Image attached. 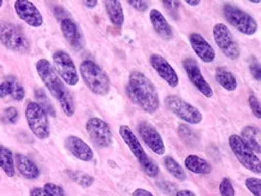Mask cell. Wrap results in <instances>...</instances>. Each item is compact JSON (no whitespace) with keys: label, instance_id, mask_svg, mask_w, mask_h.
<instances>
[{"label":"cell","instance_id":"1","mask_svg":"<svg viewBox=\"0 0 261 196\" xmlns=\"http://www.w3.org/2000/svg\"><path fill=\"white\" fill-rule=\"evenodd\" d=\"M36 71H38L41 81L45 83L46 88L59 101L63 112L68 117L73 116V114H75V102H73L72 96L68 89L65 88L62 78L57 74L51 63L47 59H40L36 63Z\"/></svg>","mask_w":261,"mask_h":196},{"label":"cell","instance_id":"2","mask_svg":"<svg viewBox=\"0 0 261 196\" xmlns=\"http://www.w3.org/2000/svg\"><path fill=\"white\" fill-rule=\"evenodd\" d=\"M128 95L147 114H155L159 108V96L149 78L142 72L133 71L129 75Z\"/></svg>","mask_w":261,"mask_h":196},{"label":"cell","instance_id":"3","mask_svg":"<svg viewBox=\"0 0 261 196\" xmlns=\"http://www.w3.org/2000/svg\"><path fill=\"white\" fill-rule=\"evenodd\" d=\"M82 79L94 94L106 95L110 91V79L105 71L93 61H85L80 65Z\"/></svg>","mask_w":261,"mask_h":196},{"label":"cell","instance_id":"4","mask_svg":"<svg viewBox=\"0 0 261 196\" xmlns=\"http://www.w3.org/2000/svg\"><path fill=\"white\" fill-rule=\"evenodd\" d=\"M119 134L122 136V138L124 139L125 144L128 145V147L130 148L133 154L135 155L137 160L141 164L143 171L148 176H150V177H156L159 174L158 165L146 154L145 149L142 148L141 144H140V141L137 139L135 134L130 130V128L126 127V125H122L119 128Z\"/></svg>","mask_w":261,"mask_h":196},{"label":"cell","instance_id":"5","mask_svg":"<svg viewBox=\"0 0 261 196\" xmlns=\"http://www.w3.org/2000/svg\"><path fill=\"white\" fill-rule=\"evenodd\" d=\"M25 118L28 127L39 139H46L49 137V122L47 114L38 102H28L25 108Z\"/></svg>","mask_w":261,"mask_h":196},{"label":"cell","instance_id":"6","mask_svg":"<svg viewBox=\"0 0 261 196\" xmlns=\"http://www.w3.org/2000/svg\"><path fill=\"white\" fill-rule=\"evenodd\" d=\"M0 41L6 48L13 52L27 53L30 48L28 39L23 32L10 23L0 24Z\"/></svg>","mask_w":261,"mask_h":196},{"label":"cell","instance_id":"7","mask_svg":"<svg viewBox=\"0 0 261 196\" xmlns=\"http://www.w3.org/2000/svg\"><path fill=\"white\" fill-rule=\"evenodd\" d=\"M224 16H225L226 21L242 34L253 35L257 31V23L255 19L231 4L224 5Z\"/></svg>","mask_w":261,"mask_h":196},{"label":"cell","instance_id":"8","mask_svg":"<svg viewBox=\"0 0 261 196\" xmlns=\"http://www.w3.org/2000/svg\"><path fill=\"white\" fill-rule=\"evenodd\" d=\"M229 145L231 147L233 154L236 155L237 160L241 162V165L248 169L249 171L255 172L259 175L261 172V162L259 157H256L249 147L241 139L240 136L231 135L229 138Z\"/></svg>","mask_w":261,"mask_h":196},{"label":"cell","instance_id":"9","mask_svg":"<svg viewBox=\"0 0 261 196\" xmlns=\"http://www.w3.org/2000/svg\"><path fill=\"white\" fill-rule=\"evenodd\" d=\"M166 107L176 115L177 117L187 122L188 124H199L202 121V115L196 107L184 101L176 95H170L165 99Z\"/></svg>","mask_w":261,"mask_h":196},{"label":"cell","instance_id":"10","mask_svg":"<svg viewBox=\"0 0 261 196\" xmlns=\"http://www.w3.org/2000/svg\"><path fill=\"white\" fill-rule=\"evenodd\" d=\"M53 65L60 78L69 86L79 83V72L75 63L65 51H56L53 53Z\"/></svg>","mask_w":261,"mask_h":196},{"label":"cell","instance_id":"11","mask_svg":"<svg viewBox=\"0 0 261 196\" xmlns=\"http://www.w3.org/2000/svg\"><path fill=\"white\" fill-rule=\"evenodd\" d=\"M213 38L224 54L230 59H237L240 57V47L233 39L231 32L223 23H218L213 26Z\"/></svg>","mask_w":261,"mask_h":196},{"label":"cell","instance_id":"12","mask_svg":"<svg viewBox=\"0 0 261 196\" xmlns=\"http://www.w3.org/2000/svg\"><path fill=\"white\" fill-rule=\"evenodd\" d=\"M86 130L92 141L100 148L109 147L112 144V132L109 124L100 118H90L86 124Z\"/></svg>","mask_w":261,"mask_h":196},{"label":"cell","instance_id":"13","mask_svg":"<svg viewBox=\"0 0 261 196\" xmlns=\"http://www.w3.org/2000/svg\"><path fill=\"white\" fill-rule=\"evenodd\" d=\"M183 68L186 70L190 82L199 89V92L205 95L206 98H211V96L213 95V91L212 88H211V86L208 85V82H207L205 77L202 76L197 63L194 61L193 58H187L184 59L183 62Z\"/></svg>","mask_w":261,"mask_h":196},{"label":"cell","instance_id":"14","mask_svg":"<svg viewBox=\"0 0 261 196\" xmlns=\"http://www.w3.org/2000/svg\"><path fill=\"white\" fill-rule=\"evenodd\" d=\"M137 129H139L140 136H141V138L145 141V144L148 146V147L152 149L155 154L163 155L164 153H165V145H164L162 136L159 135L158 130H156L150 123L148 122L140 123Z\"/></svg>","mask_w":261,"mask_h":196},{"label":"cell","instance_id":"15","mask_svg":"<svg viewBox=\"0 0 261 196\" xmlns=\"http://www.w3.org/2000/svg\"><path fill=\"white\" fill-rule=\"evenodd\" d=\"M15 10L17 12L18 17L22 21H24L28 25L34 26V28L42 25V15L33 3L27 2V0H17L15 3Z\"/></svg>","mask_w":261,"mask_h":196},{"label":"cell","instance_id":"16","mask_svg":"<svg viewBox=\"0 0 261 196\" xmlns=\"http://www.w3.org/2000/svg\"><path fill=\"white\" fill-rule=\"evenodd\" d=\"M149 62H150V65L153 66V69L158 72L160 77H162L165 82L169 83L170 87L175 88L178 86L179 83L178 75H177L175 69L169 64V62H167L165 58L159 54H152L150 55Z\"/></svg>","mask_w":261,"mask_h":196},{"label":"cell","instance_id":"17","mask_svg":"<svg viewBox=\"0 0 261 196\" xmlns=\"http://www.w3.org/2000/svg\"><path fill=\"white\" fill-rule=\"evenodd\" d=\"M190 45L194 49V52L196 53L197 57L201 59L205 63H212L216 58V52L212 46L208 44V41L203 38L201 34H197V33H192L189 36Z\"/></svg>","mask_w":261,"mask_h":196},{"label":"cell","instance_id":"18","mask_svg":"<svg viewBox=\"0 0 261 196\" xmlns=\"http://www.w3.org/2000/svg\"><path fill=\"white\" fill-rule=\"evenodd\" d=\"M65 144L69 151L80 160L90 161L94 158V153H93L92 148L77 136H69Z\"/></svg>","mask_w":261,"mask_h":196},{"label":"cell","instance_id":"19","mask_svg":"<svg viewBox=\"0 0 261 196\" xmlns=\"http://www.w3.org/2000/svg\"><path fill=\"white\" fill-rule=\"evenodd\" d=\"M60 28H62L63 34H64L65 39L69 41V44L71 45V47L75 49H81L83 47L82 33L80 31L79 25L72 19H63L62 23H60Z\"/></svg>","mask_w":261,"mask_h":196},{"label":"cell","instance_id":"20","mask_svg":"<svg viewBox=\"0 0 261 196\" xmlns=\"http://www.w3.org/2000/svg\"><path fill=\"white\" fill-rule=\"evenodd\" d=\"M149 18L153 24V28L155 29L156 34H158L160 38L166 40V41H169V40H171L173 38L172 28L170 26L169 23H167L166 18L164 17L162 12H159L158 10L155 9L150 10Z\"/></svg>","mask_w":261,"mask_h":196},{"label":"cell","instance_id":"21","mask_svg":"<svg viewBox=\"0 0 261 196\" xmlns=\"http://www.w3.org/2000/svg\"><path fill=\"white\" fill-rule=\"evenodd\" d=\"M11 95L13 100L22 101L25 96V89L16 79H6L0 83V98Z\"/></svg>","mask_w":261,"mask_h":196},{"label":"cell","instance_id":"22","mask_svg":"<svg viewBox=\"0 0 261 196\" xmlns=\"http://www.w3.org/2000/svg\"><path fill=\"white\" fill-rule=\"evenodd\" d=\"M16 166H17L19 174L27 179H36L40 176V171L34 161L30 160L24 154H17L15 158Z\"/></svg>","mask_w":261,"mask_h":196},{"label":"cell","instance_id":"23","mask_svg":"<svg viewBox=\"0 0 261 196\" xmlns=\"http://www.w3.org/2000/svg\"><path fill=\"white\" fill-rule=\"evenodd\" d=\"M241 139L249 147L254 153L261 152L260 145V130L255 127H246L241 132Z\"/></svg>","mask_w":261,"mask_h":196},{"label":"cell","instance_id":"24","mask_svg":"<svg viewBox=\"0 0 261 196\" xmlns=\"http://www.w3.org/2000/svg\"><path fill=\"white\" fill-rule=\"evenodd\" d=\"M105 9L112 24L116 26H122L123 23H124V12H123L120 2L107 0V2H105Z\"/></svg>","mask_w":261,"mask_h":196},{"label":"cell","instance_id":"25","mask_svg":"<svg viewBox=\"0 0 261 196\" xmlns=\"http://www.w3.org/2000/svg\"><path fill=\"white\" fill-rule=\"evenodd\" d=\"M184 165L190 172L197 175H207L211 172V165L205 159L197 157V155H188L184 160Z\"/></svg>","mask_w":261,"mask_h":196},{"label":"cell","instance_id":"26","mask_svg":"<svg viewBox=\"0 0 261 196\" xmlns=\"http://www.w3.org/2000/svg\"><path fill=\"white\" fill-rule=\"evenodd\" d=\"M216 79L227 92H233L237 88V81L233 74L229 69L219 66L216 70Z\"/></svg>","mask_w":261,"mask_h":196},{"label":"cell","instance_id":"27","mask_svg":"<svg viewBox=\"0 0 261 196\" xmlns=\"http://www.w3.org/2000/svg\"><path fill=\"white\" fill-rule=\"evenodd\" d=\"M0 169L9 177L15 176V161H13L12 152L4 146H0Z\"/></svg>","mask_w":261,"mask_h":196},{"label":"cell","instance_id":"28","mask_svg":"<svg viewBox=\"0 0 261 196\" xmlns=\"http://www.w3.org/2000/svg\"><path fill=\"white\" fill-rule=\"evenodd\" d=\"M30 196H65V192L59 185L47 183L43 185V188L32 189Z\"/></svg>","mask_w":261,"mask_h":196},{"label":"cell","instance_id":"29","mask_svg":"<svg viewBox=\"0 0 261 196\" xmlns=\"http://www.w3.org/2000/svg\"><path fill=\"white\" fill-rule=\"evenodd\" d=\"M164 165H165L167 171H169L175 178L179 179V181H184V179H186V172L183 171L180 165L172 157H166L164 159Z\"/></svg>","mask_w":261,"mask_h":196},{"label":"cell","instance_id":"30","mask_svg":"<svg viewBox=\"0 0 261 196\" xmlns=\"http://www.w3.org/2000/svg\"><path fill=\"white\" fill-rule=\"evenodd\" d=\"M178 134L182 137V139H184L189 145H196L197 141H199V137H197V135L194 132L193 129L188 128L184 124L178 127Z\"/></svg>","mask_w":261,"mask_h":196},{"label":"cell","instance_id":"31","mask_svg":"<svg viewBox=\"0 0 261 196\" xmlns=\"http://www.w3.org/2000/svg\"><path fill=\"white\" fill-rule=\"evenodd\" d=\"M71 178L83 188H88L94 183V178L90 175L83 174V172H72Z\"/></svg>","mask_w":261,"mask_h":196},{"label":"cell","instance_id":"32","mask_svg":"<svg viewBox=\"0 0 261 196\" xmlns=\"http://www.w3.org/2000/svg\"><path fill=\"white\" fill-rule=\"evenodd\" d=\"M36 99H38V101L40 102V106L43 108V111L47 114V112H49L52 116H56V112H55V108L52 107L51 102H49V100L47 99V96H46L45 93H43V91H41V89H38L36 91Z\"/></svg>","mask_w":261,"mask_h":196},{"label":"cell","instance_id":"33","mask_svg":"<svg viewBox=\"0 0 261 196\" xmlns=\"http://www.w3.org/2000/svg\"><path fill=\"white\" fill-rule=\"evenodd\" d=\"M246 187L254 196H261V181L260 178L249 177L246 179Z\"/></svg>","mask_w":261,"mask_h":196},{"label":"cell","instance_id":"34","mask_svg":"<svg viewBox=\"0 0 261 196\" xmlns=\"http://www.w3.org/2000/svg\"><path fill=\"white\" fill-rule=\"evenodd\" d=\"M220 196H235V188L229 178H224L219 185Z\"/></svg>","mask_w":261,"mask_h":196},{"label":"cell","instance_id":"35","mask_svg":"<svg viewBox=\"0 0 261 196\" xmlns=\"http://www.w3.org/2000/svg\"><path fill=\"white\" fill-rule=\"evenodd\" d=\"M3 121L10 124H15L18 121V111L15 107H9L6 108L3 114Z\"/></svg>","mask_w":261,"mask_h":196},{"label":"cell","instance_id":"36","mask_svg":"<svg viewBox=\"0 0 261 196\" xmlns=\"http://www.w3.org/2000/svg\"><path fill=\"white\" fill-rule=\"evenodd\" d=\"M129 4L133 6L134 9L137 10V11L140 12H145L148 10V6H149V3L148 2H142V0H129Z\"/></svg>","mask_w":261,"mask_h":196},{"label":"cell","instance_id":"37","mask_svg":"<svg viewBox=\"0 0 261 196\" xmlns=\"http://www.w3.org/2000/svg\"><path fill=\"white\" fill-rule=\"evenodd\" d=\"M249 105L250 108H252L253 114L256 116L257 118L261 117V112H260V102L256 99L255 95H250L249 96Z\"/></svg>","mask_w":261,"mask_h":196},{"label":"cell","instance_id":"38","mask_svg":"<svg viewBox=\"0 0 261 196\" xmlns=\"http://www.w3.org/2000/svg\"><path fill=\"white\" fill-rule=\"evenodd\" d=\"M249 69H250V72H252L253 77H255L257 81H260V64L257 63L256 59H253L249 65Z\"/></svg>","mask_w":261,"mask_h":196},{"label":"cell","instance_id":"39","mask_svg":"<svg viewBox=\"0 0 261 196\" xmlns=\"http://www.w3.org/2000/svg\"><path fill=\"white\" fill-rule=\"evenodd\" d=\"M133 196H154V195H153L152 192L145 190V189L139 188V189H136V190L133 192Z\"/></svg>","mask_w":261,"mask_h":196},{"label":"cell","instance_id":"40","mask_svg":"<svg viewBox=\"0 0 261 196\" xmlns=\"http://www.w3.org/2000/svg\"><path fill=\"white\" fill-rule=\"evenodd\" d=\"M176 196H196V195L190 190H179L176 194Z\"/></svg>","mask_w":261,"mask_h":196},{"label":"cell","instance_id":"41","mask_svg":"<svg viewBox=\"0 0 261 196\" xmlns=\"http://www.w3.org/2000/svg\"><path fill=\"white\" fill-rule=\"evenodd\" d=\"M83 4H85L87 8H94V6L98 4V2H83Z\"/></svg>","mask_w":261,"mask_h":196},{"label":"cell","instance_id":"42","mask_svg":"<svg viewBox=\"0 0 261 196\" xmlns=\"http://www.w3.org/2000/svg\"><path fill=\"white\" fill-rule=\"evenodd\" d=\"M186 3H187V4H188V5H192V6H196V5L200 4L199 0H197V2H192V0H187Z\"/></svg>","mask_w":261,"mask_h":196},{"label":"cell","instance_id":"43","mask_svg":"<svg viewBox=\"0 0 261 196\" xmlns=\"http://www.w3.org/2000/svg\"><path fill=\"white\" fill-rule=\"evenodd\" d=\"M3 4H4V3H3V2H2V0H0V8H2V6H3Z\"/></svg>","mask_w":261,"mask_h":196}]
</instances>
